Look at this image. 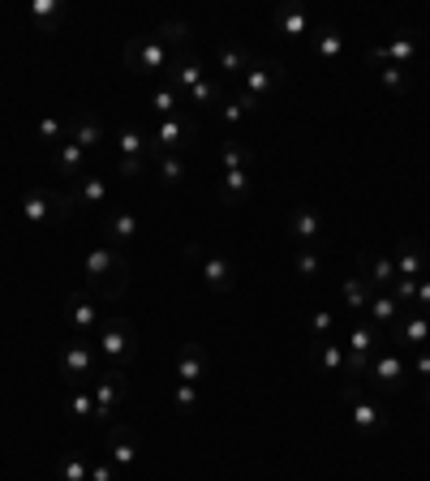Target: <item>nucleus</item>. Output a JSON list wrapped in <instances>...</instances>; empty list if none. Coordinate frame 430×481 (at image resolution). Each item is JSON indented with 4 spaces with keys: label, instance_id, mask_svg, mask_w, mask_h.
<instances>
[{
    "label": "nucleus",
    "instance_id": "nucleus-42",
    "mask_svg": "<svg viewBox=\"0 0 430 481\" xmlns=\"http://www.w3.org/2000/svg\"><path fill=\"white\" fill-rule=\"evenodd\" d=\"M173 405H176V413H198V405H202V391H198L194 383H176L173 387Z\"/></svg>",
    "mask_w": 430,
    "mask_h": 481
},
{
    "label": "nucleus",
    "instance_id": "nucleus-44",
    "mask_svg": "<svg viewBox=\"0 0 430 481\" xmlns=\"http://www.w3.org/2000/svg\"><path fill=\"white\" fill-rule=\"evenodd\" d=\"M215 112H219V120H224V129H228V134H237V129H241V120H246V108H241V99H224V103H219V108H215Z\"/></svg>",
    "mask_w": 430,
    "mask_h": 481
},
{
    "label": "nucleus",
    "instance_id": "nucleus-47",
    "mask_svg": "<svg viewBox=\"0 0 430 481\" xmlns=\"http://www.w3.org/2000/svg\"><path fill=\"white\" fill-rule=\"evenodd\" d=\"M40 138H43V142H52V147H60V142H65V120H57V116H43V120H40Z\"/></svg>",
    "mask_w": 430,
    "mask_h": 481
},
{
    "label": "nucleus",
    "instance_id": "nucleus-3",
    "mask_svg": "<svg viewBox=\"0 0 430 481\" xmlns=\"http://www.w3.org/2000/svg\"><path fill=\"white\" fill-rule=\"evenodd\" d=\"M340 400L349 405V422L362 439H379V434L388 430V408L379 405L374 396H366L362 379H353V383L345 379V383H340Z\"/></svg>",
    "mask_w": 430,
    "mask_h": 481
},
{
    "label": "nucleus",
    "instance_id": "nucleus-36",
    "mask_svg": "<svg viewBox=\"0 0 430 481\" xmlns=\"http://www.w3.org/2000/svg\"><path fill=\"white\" fill-rule=\"evenodd\" d=\"M224 99H228V95H224V82H219L215 74H207V77H202V82L194 86V91L185 95V103H194V108H219Z\"/></svg>",
    "mask_w": 430,
    "mask_h": 481
},
{
    "label": "nucleus",
    "instance_id": "nucleus-52",
    "mask_svg": "<svg viewBox=\"0 0 430 481\" xmlns=\"http://www.w3.org/2000/svg\"><path fill=\"white\" fill-rule=\"evenodd\" d=\"M91 481H117V464H112V460L95 464V468H91Z\"/></svg>",
    "mask_w": 430,
    "mask_h": 481
},
{
    "label": "nucleus",
    "instance_id": "nucleus-32",
    "mask_svg": "<svg viewBox=\"0 0 430 481\" xmlns=\"http://www.w3.org/2000/svg\"><path fill=\"white\" fill-rule=\"evenodd\" d=\"M237 168H255V147L241 138H228L219 151V173H237Z\"/></svg>",
    "mask_w": 430,
    "mask_h": 481
},
{
    "label": "nucleus",
    "instance_id": "nucleus-45",
    "mask_svg": "<svg viewBox=\"0 0 430 481\" xmlns=\"http://www.w3.org/2000/svg\"><path fill=\"white\" fill-rule=\"evenodd\" d=\"M293 271L301 275V280H314V275L323 271V254H318V250H297Z\"/></svg>",
    "mask_w": 430,
    "mask_h": 481
},
{
    "label": "nucleus",
    "instance_id": "nucleus-35",
    "mask_svg": "<svg viewBox=\"0 0 430 481\" xmlns=\"http://www.w3.org/2000/svg\"><path fill=\"white\" fill-rule=\"evenodd\" d=\"M65 413L69 417H78V422H95V396H91V387L78 383L65 391Z\"/></svg>",
    "mask_w": 430,
    "mask_h": 481
},
{
    "label": "nucleus",
    "instance_id": "nucleus-46",
    "mask_svg": "<svg viewBox=\"0 0 430 481\" xmlns=\"http://www.w3.org/2000/svg\"><path fill=\"white\" fill-rule=\"evenodd\" d=\"M332 327H336L332 309H314V314H310V335H314V340H332Z\"/></svg>",
    "mask_w": 430,
    "mask_h": 481
},
{
    "label": "nucleus",
    "instance_id": "nucleus-48",
    "mask_svg": "<svg viewBox=\"0 0 430 481\" xmlns=\"http://www.w3.org/2000/svg\"><path fill=\"white\" fill-rule=\"evenodd\" d=\"M147 168H151V159H117V176H125V181L142 176Z\"/></svg>",
    "mask_w": 430,
    "mask_h": 481
},
{
    "label": "nucleus",
    "instance_id": "nucleus-21",
    "mask_svg": "<svg viewBox=\"0 0 430 481\" xmlns=\"http://www.w3.org/2000/svg\"><path fill=\"white\" fill-rule=\"evenodd\" d=\"M202 77H207V65H202L194 52H181V57H173V65H168V77H164V82L173 86L176 95H190Z\"/></svg>",
    "mask_w": 430,
    "mask_h": 481
},
{
    "label": "nucleus",
    "instance_id": "nucleus-20",
    "mask_svg": "<svg viewBox=\"0 0 430 481\" xmlns=\"http://www.w3.org/2000/svg\"><path fill=\"white\" fill-rule=\"evenodd\" d=\"M289 236L297 241V250H318V236H323V215H318V207H293V215H289Z\"/></svg>",
    "mask_w": 430,
    "mask_h": 481
},
{
    "label": "nucleus",
    "instance_id": "nucleus-4",
    "mask_svg": "<svg viewBox=\"0 0 430 481\" xmlns=\"http://www.w3.org/2000/svg\"><path fill=\"white\" fill-rule=\"evenodd\" d=\"M147 142H151V155H181L185 147L198 142V120L190 112H176L168 120H147Z\"/></svg>",
    "mask_w": 430,
    "mask_h": 481
},
{
    "label": "nucleus",
    "instance_id": "nucleus-10",
    "mask_svg": "<svg viewBox=\"0 0 430 481\" xmlns=\"http://www.w3.org/2000/svg\"><path fill=\"white\" fill-rule=\"evenodd\" d=\"M185 258H194L198 263V275H202V284H207L211 292L224 297V292L237 289V267L224 258V254H207L198 241H190V245H185Z\"/></svg>",
    "mask_w": 430,
    "mask_h": 481
},
{
    "label": "nucleus",
    "instance_id": "nucleus-8",
    "mask_svg": "<svg viewBox=\"0 0 430 481\" xmlns=\"http://www.w3.org/2000/svg\"><path fill=\"white\" fill-rule=\"evenodd\" d=\"M168 65H173V52L159 43V35H134L125 43V69L130 74H168Z\"/></svg>",
    "mask_w": 430,
    "mask_h": 481
},
{
    "label": "nucleus",
    "instance_id": "nucleus-2",
    "mask_svg": "<svg viewBox=\"0 0 430 481\" xmlns=\"http://www.w3.org/2000/svg\"><path fill=\"white\" fill-rule=\"evenodd\" d=\"M103 370H125L138 357V331L121 318V314H103L99 318V331L91 335Z\"/></svg>",
    "mask_w": 430,
    "mask_h": 481
},
{
    "label": "nucleus",
    "instance_id": "nucleus-31",
    "mask_svg": "<svg viewBox=\"0 0 430 481\" xmlns=\"http://www.w3.org/2000/svg\"><path fill=\"white\" fill-rule=\"evenodd\" d=\"M366 318H371L374 327L391 331V327H396V318H400V301H396L391 292H374L371 306H366Z\"/></svg>",
    "mask_w": 430,
    "mask_h": 481
},
{
    "label": "nucleus",
    "instance_id": "nucleus-53",
    "mask_svg": "<svg viewBox=\"0 0 430 481\" xmlns=\"http://www.w3.org/2000/svg\"><path fill=\"white\" fill-rule=\"evenodd\" d=\"M426 405H430V383H426Z\"/></svg>",
    "mask_w": 430,
    "mask_h": 481
},
{
    "label": "nucleus",
    "instance_id": "nucleus-5",
    "mask_svg": "<svg viewBox=\"0 0 430 481\" xmlns=\"http://www.w3.org/2000/svg\"><path fill=\"white\" fill-rule=\"evenodd\" d=\"M405 379H409V361L400 348H379L371 357V366L362 374V387H371L374 396H396L405 391Z\"/></svg>",
    "mask_w": 430,
    "mask_h": 481
},
{
    "label": "nucleus",
    "instance_id": "nucleus-1",
    "mask_svg": "<svg viewBox=\"0 0 430 481\" xmlns=\"http://www.w3.org/2000/svg\"><path fill=\"white\" fill-rule=\"evenodd\" d=\"M82 275H86V289L103 297V301H121L130 289V263L117 254V245H95L82 258Z\"/></svg>",
    "mask_w": 430,
    "mask_h": 481
},
{
    "label": "nucleus",
    "instance_id": "nucleus-22",
    "mask_svg": "<svg viewBox=\"0 0 430 481\" xmlns=\"http://www.w3.org/2000/svg\"><path fill=\"white\" fill-rule=\"evenodd\" d=\"M275 31L284 39H310L314 31V13L306 4H293V0H284L280 9H275Z\"/></svg>",
    "mask_w": 430,
    "mask_h": 481
},
{
    "label": "nucleus",
    "instance_id": "nucleus-7",
    "mask_svg": "<svg viewBox=\"0 0 430 481\" xmlns=\"http://www.w3.org/2000/svg\"><path fill=\"white\" fill-rule=\"evenodd\" d=\"M74 211V202H69V193H57V190H26L18 202V215L22 224H31V228H43V224H65Z\"/></svg>",
    "mask_w": 430,
    "mask_h": 481
},
{
    "label": "nucleus",
    "instance_id": "nucleus-28",
    "mask_svg": "<svg viewBox=\"0 0 430 481\" xmlns=\"http://www.w3.org/2000/svg\"><path fill=\"white\" fill-rule=\"evenodd\" d=\"M138 232H142V219L134 211H108L103 215V236L121 245V241H138Z\"/></svg>",
    "mask_w": 430,
    "mask_h": 481
},
{
    "label": "nucleus",
    "instance_id": "nucleus-18",
    "mask_svg": "<svg viewBox=\"0 0 430 481\" xmlns=\"http://www.w3.org/2000/svg\"><path fill=\"white\" fill-rule=\"evenodd\" d=\"M99 318H103V314L95 309L91 292H69V297H65V323L78 331V340L95 335V331H99Z\"/></svg>",
    "mask_w": 430,
    "mask_h": 481
},
{
    "label": "nucleus",
    "instance_id": "nucleus-15",
    "mask_svg": "<svg viewBox=\"0 0 430 481\" xmlns=\"http://www.w3.org/2000/svg\"><path fill=\"white\" fill-rule=\"evenodd\" d=\"M138 451H142V443H138L134 425H121V422L108 425V460L117 464V473H134Z\"/></svg>",
    "mask_w": 430,
    "mask_h": 481
},
{
    "label": "nucleus",
    "instance_id": "nucleus-30",
    "mask_svg": "<svg viewBox=\"0 0 430 481\" xmlns=\"http://www.w3.org/2000/svg\"><path fill=\"white\" fill-rule=\"evenodd\" d=\"M181 103H185V95H176L168 82H159L156 91L147 95V108H151V120H168V116L181 112Z\"/></svg>",
    "mask_w": 430,
    "mask_h": 481
},
{
    "label": "nucleus",
    "instance_id": "nucleus-9",
    "mask_svg": "<svg viewBox=\"0 0 430 481\" xmlns=\"http://www.w3.org/2000/svg\"><path fill=\"white\" fill-rule=\"evenodd\" d=\"M99 370H103V361H99V352L91 340H74V344L60 348V379H65V387L91 383Z\"/></svg>",
    "mask_w": 430,
    "mask_h": 481
},
{
    "label": "nucleus",
    "instance_id": "nucleus-34",
    "mask_svg": "<svg viewBox=\"0 0 430 481\" xmlns=\"http://www.w3.org/2000/svg\"><path fill=\"white\" fill-rule=\"evenodd\" d=\"M112 142H117L121 159H151V142H147V134L134 129V125H125L121 134H112Z\"/></svg>",
    "mask_w": 430,
    "mask_h": 481
},
{
    "label": "nucleus",
    "instance_id": "nucleus-51",
    "mask_svg": "<svg viewBox=\"0 0 430 481\" xmlns=\"http://www.w3.org/2000/svg\"><path fill=\"white\" fill-rule=\"evenodd\" d=\"M413 306L422 309V314H430V275H422V280H417V292H413Z\"/></svg>",
    "mask_w": 430,
    "mask_h": 481
},
{
    "label": "nucleus",
    "instance_id": "nucleus-11",
    "mask_svg": "<svg viewBox=\"0 0 430 481\" xmlns=\"http://www.w3.org/2000/svg\"><path fill=\"white\" fill-rule=\"evenodd\" d=\"M86 387H91V396H95V422L112 425V413H117L121 400H125V370H99Z\"/></svg>",
    "mask_w": 430,
    "mask_h": 481
},
{
    "label": "nucleus",
    "instance_id": "nucleus-29",
    "mask_svg": "<svg viewBox=\"0 0 430 481\" xmlns=\"http://www.w3.org/2000/svg\"><path fill=\"white\" fill-rule=\"evenodd\" d=\"M250 48H241V43H219V52H215V69L224 77H241L246 74V65H250Z\"/></svg>",
    "mask_w": 430,
    "mask_h": 481
},
{
    "label": "nucleus",
    "instance_id": "nucleus-33",
    "mask_svg": "<svg viewBox=\"0 0 430 481\" xmlns=\"http://www.w3.org/2000/svg\"><path fill=\"white\" fill-rule=\"evenodd\" d=\"M52 164H57V173H65V176H74V181H78V176L86 173V151L74 147V142H60V147H52Z\"/></svg>",
    "mask_w": 430,
    "mask_h": 481
},
{
    "label": "nucleus",
    "instance_id": "nucleus-39",
    "mask_svg": "<svg viewBox=\"0 0 430 481\" xmlns=\"http://www.w3.org/2000/svg\"><path fill=\"white\" fill-rule=\"evenodd\" d=\"M159 43L173 52V57H181V52H190V22H164L156 31Z\"/></svg>",
    "mask_w": 430,
    "mask_h": 481
},
{
    "label": "nucleus",
    "instance_id": "nucleus-41",
    "mask_svg": "<svg viewBox=\"0 0 430 481\" xmlns=\"http://www.w3.org/2000/svg\"><path fill=\"white\" fill-rule=\"evenodd\" d=\"M379 86L388 95H409V69L405 65H379Z\"/></svg>",
    "mask_w": 430,
    "mask_h": 481
},
{
    "label": "nucleus",
    "instance_id": "nucleus-50",
    "mask_svg": "<svg viewBox=\"0 0 430 481\" xmlns=\"http://www.w3.org/2000/svg\"><path fill=\"white\" fill-rule=\"evenodd\" d=\"M413 374L430 383V348H413Z\"/></svg>",
    "mask_w": 430,
    "mask_h": 481
},
{
    "label": "nucleus",
    "instance_id": "nucleus-24",
    "mask_svg": "<svg viewBox=\"0 0 430 481\" xmlns=\"http://www.w3.org/2000/svg\"><path fill=\"white\" fill-rule=\"evenodd\" d=\"M207 370H211V361H207V348H202V344H181V352H176V383L202 387Z\"/></svg>",
    "mask_w": 430,
    "mask_h": 481
},
{
    "label": "nucleus",
    "instance_id": "nucleus-49",
    "mask_svg": "<svg viewBox=\"0 0 430 481\" xmlns=\"http://www.w3.org/2000/svg\"><path fill=\"white\" fill-rule=\"evenodd\" d=\"M413 292H417V280H405V275H396V284H391V297L405 306V301H413Z\"/></svg>",
    "mask_w": 430,
    "mask_h": 481
},
{
    "label": "nucleus",
    "instance_id": "nucleus-6",
    "mask_svg": "<svg viewBox=\"0 0 430 481\" xmlns=\"http://www.w3.org/2000/svg\"><path fill=\"white\" fill-rule=\"evenodd\" d=\"M379 348H388V331L374 327L371 318H353L349 340H345V357H349V374L345 379H362Z\"/></svg>",
    "mask_w": 430,
    "mask_h": 481
},
{
    "label": "nucleus",
    "instance_id": "nucleus-37",
    "mask_svg": "<svg viewBox=\"0 0 430 481\" xmlns=\"http://www.w3.org/2000/svg\"><path fill=\"white\" fill-rule=\"evenodd\" d=\"M340 297H345V306L353 309V314H366V306H371V297L374 289L362 280V275H349L345 284H340Z\"/></svg>",
    "mask_w": 430,
    "mask_h": 481
},
{
    "label": "nucleus",
    "instance_id": "nucleus-25",
    "mask_svg": "<svg viewBox=\"0 0 430 481\" xmlns=\"http://www.w3.org/2000/svg\"><path fill=\"white\" fill-rule=\"evenodd\" d=\"M250 190H255V176H250V168L219 173V185H215V193H219V202H224V207H241V202L250 198Z\"/></svg>",
    "mask_w": 430,
    "mask_h": 481
},
{
    "label": "nucleus",
    "instance_id": "nucleus-16",
    "mask_svg": "<svg viewBox=\"0 0 430 481\" xmlns=\"http://www.w3.org/2000/svg\"><path fill=\"white\" fill-rule=\"evenodd\" d=\"M357 275L371 284L374 292H391V284H396V263H391L388 250H362V258H357Z\"/></svg>",
    "mask_w": 430,
    "mask_h": 481
},
{
    "label": "nucleus",
    "instance_id": "nucleus-38",
    "mask_svg": "<svg viewBox=\"0 0 430 481\" xmlns=\"http://www.w3.org/2000/svg\"><path fill=\"white\" fill-rule=\"evenodd\" d=\"M60 18H65V4H60V0H35V4H31V22L40 26L43 35H52L60 26Z\"/></svg>",
    "mask_w": 430,
    "mask_h": 481
},
{
    "label": "nucleus",
    "instance_id": "nucleus-12",
    "mask_svg": "<svg viewBox=\"0 0 430 481\" xmlns=\"http://www.w3.org/2000/svg\"><path fill=\"white\" fill-rule=\"evenodd\" d=\"M280 77H284V69L275 65V60H267V57H255L250 65H246V74H241V91L250 99H258V103H267V99L275 95V86H280Z\"/></svg>",
    "mask_w": 430,
    "mask_h": 481
},
{
    "label": "nucleus",
    "instance_id": "nucleus-43",
    "mask_svg": "<svg viewBox=\"0 0 430 481\" xmlns=\"http://www.w3.org/2000/svg\"><path fill=\"white\" fill-rule=\"evenodd\" d=\"M57 473H60V481H91V464L82 460V456H60Z\"/></svg>",
    "mask_w": 430,
    "mask_h": 481
},
{
    "label": "nucleus",
    "instance_id": "nucleus-19",
    "mask_svg": "<svg viewBox=\"0 0 430 481\" xmlns=\"http://www.w3.org/2000/svg\"><path fill=\"white\" fill-rule=\"evenodd\" d=\"M108 138H112L108 134V125H103L99 116H91V112L65 120V142H74V147H82V151H95V147H103Z\"/></svg>",
    "mask_w": 430,
    "mask_h": 481
},
{
    "label": "nucleus",
    "instance_id": "nucleus-26",
    "mask_svg": "<svg viewBox=\"0 0 430 481\" xmlns=\"http://www.w3.org/2000/svg\"><path fill=\"white\" fill-rule=\"evenodd\" d=\"M391 263H396V271H400L405 280H422V271H426V250H422V241H413V236L396 241Z\"/></svg>",
    "mask_w": 430,
    "mask_h": 481
},
{
    "label": "nucleus",
    "instance_id": "nucleus-14",
    "mask_svg": "<svg viewBox=\"0 0 430 481\" xmlns=\"http://www.w3.org/2000/svg\"><path fill=\"white\" fill-rule=\"evenodd\" d=\"M391 348H430V314H422V309H409V314H400L396 318V327L388 331Z\"/></svg>",
    "mask_w": 430,
    "mask_h": 481
},
{
    "label": "nucleus",
    "instance_id": "nucleus-17",
    "mask_svg": "<svg viewBox=\"0 0 430 481\" xmlns=\"http://www.w3.org/2000/svg\"><path fill=\"white\" fill-rule=\"evenodd\" d=\"M306 361H310V370L327 374V379H345V374H349L345 344H336V340H310V348H306Z\"/></svg>",
    "mask_w": 430,
    "mask_h": 481
},
{
    "label": "nucleus",
    "instance_id": "nucleus-23",
    "mask_svg": "<svg viewBox=\"0 0 430 481\" xmlns=\"http://www.w3.org/2000/svg\"><path fill=\"white\" fill-rule=\"evenodd\" d=\"M108 190H112V181L103 173H82L74 181V190H69V202L74 207H103L108 202Z\"/></svg>",
    "mask_w": 430,
    "mask_h": 481
},
{
    "label": "nucleus",
    "instance_id": "nucleus-13",
    "mask_svg": "<svg viewBox=\"0 0 430 481\" xmlns=\"http://www.w3.org/2000/svg\"><path fill=\"white\" fill-rule=\"evenodd\" d=\"M417 52H422V35L400 31L396 39H388V43L371 48V52H366V60H371V65H405V69H409L413 60H417Z\"/></svg>",
    "mask_w": 430,
    "mask_h": 481
},
{
    "label": "nucleus",
    "instance_id": "nucleus-40",
    "mask_svg": "<svg viewBox=\"0 0 430 481\" xmlns=\"http://www.w3.org/2000/svg\"><path fill=\"white\" fill-rule=\"evenodd\" d=\"M151 168H156V176L168 185V190L185 181V164H181V155H151Z\"/></svg>",
    "mask_w": 430,
    "mask_h": 481
},
{
    "label": "nucleus",
    "instance_id": "nucleus-27",
    "mask_svg": "<svg viewBox=\"0 0 430 481\" xmlns=\"http://www.w3.org/2000/svg\"><path fill=\"white\" fill-rule=\"evenodd\" d=\"M310 48H314V57L327 60V65H340V60H345V35H340L336 26H314Z\"/></svg>",
    "mask_w": 430,
    "mask_h": 481
}]
</instances>
